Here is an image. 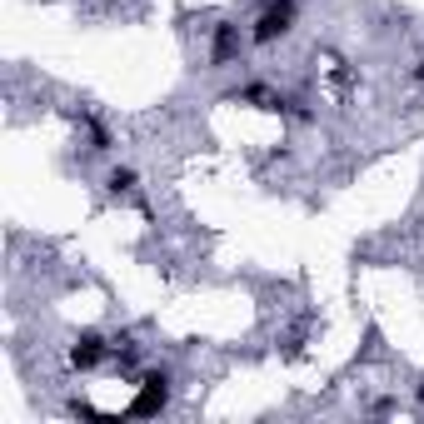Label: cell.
Returning a JSON list of instances; mask_svg holds the SVG:
<instances>
[{
  "mask_svg": "<svg viewBox=\"0 0 424 424\" xmlns=\"http://www.w3.org/2000/svg\"><path fill=\"white\" fill-rule=\"evenodd\" d=\"M290 25H295V0H270L264 15L255 20V40H259V45H264V40H280Z\"/></svg>",
  "mask_w": 424,
  "mask_h": 424,
  "instance_id": "6da1fadb",
  "label": "cell"
},
{
  "mask_svg": "<svg viewBox=\"0 0 424 424\" xmlns=\"http://www.w3.org/2000/svg\"><path fill=\"white\" fill-rule=\"evenodd\" d=\"M165 394H170V390H165V375H150L145 390H140V399L130 404V414H160V409H165Z\"/></svg>",
  "mask_w": 424,
  "mask_h": 424,
  "instance_id": "7a4b0ae2",
  "label": "cell"
},
{
  "mask_svg": "<svg viewBox=\"0 0 424 424\" xmlns=\"http://www.w3.org/2000/svg\"><path fill=\"white\" fill-rule=\"evenodd\" d=\"M100 354H105L100 335H80V340H75V349H70V364H75V369H95V364H100Z\"/></svg>",
  "mask_w": 424,
  "mask_h": 424,
  "instance_id": "3957f363",
  "label": "cell"
},
{
  "mask_svg": "<svg viewBox=\"0 0 424 424\" xmlns=\"http://www.w3.org/2000/svg\"><path fill=\"white\" fill-rule=\"evenodd\" d=\"M235 40H240L235 25H220V35H215V60H230V56H235Z\"/></svg>",
  "mask_w": 424,
  "mask_h": 424,
  "instance_id": "277c9868",
  "label": "cell"
},
{
  "mask_svg": "<svg viewBox=\"0 0 424 424\" xmlns=\"http://www.w3.org/2000/svg\"><path fill=\"white\" fill-rule=\"evenodd\" d=\"M130 185H135V170H115V175H110V190H115V195L130 190Z\"/></svg>",
  "mask_w": 424,
  "mask_h": 424,
  "instance_id": "5b68a950",
  "label": "cell"
}]
</instances>
